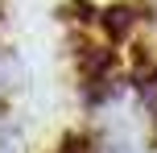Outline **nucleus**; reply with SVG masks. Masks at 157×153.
I'll use <instances>...</instances> for the list:
<instances>
[{
  "instance_id": "1",
  "label": "nucleus",
  "mask_w": 157,
  "mask_h": 153,
  "mask_svg": "<svg viewBox=\"0 0 157 153\" xmlns=\"http://www.w3.org/2000/svg\"><path fill=\"white\" fill-rule=\"evenodd\" d=\"M78 79H83L87 104H103L116 91V54L108 46H83L78 50Z\"/></svg>"
},
{
  "instance_id": "2",
  "label": "nucleus",
  "mask_w": 157,
  "mask_h": 153,
  "mask_svg": "<svg viewBox=\"0 0 157 153\" xmlns=\"http://www.w3.org/2000/svg\"><path fill=\"white\" fill-rule=\"evenodd\" d=\"M95 21L108 29L112 41H120V37H128V33H132V25H136V8H132V4H112V8H103V13H95Z\"/></svg>"
},
{
  "instance_id": "3",
  "label": "nucleus",
  "mask_w": 157,
  "mask_h": 153,
  "mask_svg": "<svg viewBox=\"0 0 157 153\" xmlns=\"http://www.w3.org/2000/svg\"><path fill=\"white\" fill-rule=\"evenodd\" d=\"M132 87H136V95H141V104L149 108V112H157V66L153 62H141L132 71Z\"/></svg>"
},
{
  "instance_id": "4",
  "label": "nucleus",
  "mask_w": 157,
  "mask_h": 153,
  "mask_svg": "<svg viewBox=\"0 0 157 153\" xmlns=\"http://www.w3.org/2000/svg\"><path fill=\"white\" fill-rule=\"evenodd\" d=\"M0 153H17V132L8 124H0Z\"/></svg>"
},
{
  "instance_id": "5",
  "label": "nucleus",
  "mask_w": 157,
  "mask_h": 153,
  "mask_svg": "<svg viewBox=\"0 0 157 153\" xmlns=\"http://www.w3.org/2000/svg\"><path fill=\"white\" fill-rule=\"evenodd\" d=\"M99 153H141V149H136V145H124V141H120V145H103Z\"/></svg>"
},
{
  "instance_id": "6",
  "label": "nucleus",
  "mask_w": 157,
  "mask_h": 153,
  "mask_svg": "<svg viewBox=\"0 0 157 153\" xmlns=\"http://www.w3.org/2000/svg\"><path fill=\"white\" fill-rule=\"evenodd\" d=\"M153 120H157V112H153Z\"/></svg>"
}]
</instances>
